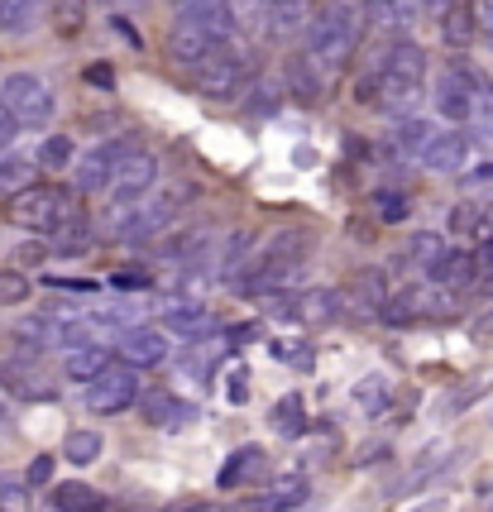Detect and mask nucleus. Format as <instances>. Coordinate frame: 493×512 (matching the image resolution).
Wrapping results in <instances>:
<instances>
[{
  "label": "nucleus",
  "mask_w": 493,
  "mask_h": 512,
  "mask_svg": "<svg viewBox=\"0 0 493 512\" xmlns=\"http://www.w3.org/2000/svg\"><path fill=\"white\" fill-rule=\"evenodd\" d=\"M359 29H364V5H359V0L321 5V15H316L312 29H307V58H312L321 72L345 67L359 44Z\"/></svg>",
  "instance_id": "nucleus-1"
},
{
  "label": "nucleus",
  "mask_w": 493,
  "mask_h": 512,
  "mask_svg": "<svg viewBox=\"0 0 493 512\" xmlns=\"http://www.w3.org/2000/svg\"><path fill=\"white\" fill-rule=\"evenodd\" d=\"M182 201L187 197H178V187H173V192H163V197L125 201V206H111L106 225H111L115 240H154V235H163V230L173 225V216H178Z\"/></svg>",
  "instance_id": "nucleus-2"
},
{
  "label": "nucleus",
  "mask_w": 493,
  "mask_h": 512,
  "mask_svg": "<svg viewBox=\"0 0 493 512\" xmlns=\"http://www.w3.org/2000/svg\"><path fill=\"white\" fill-rule=\"evenodd\" d=\"M422 82H426V53L412 39L388 48V63L379 72V101L388 111H403L422 96Z\"/></svg>",
  "instance_id": "nucleus-3"
},
{
  "label": "nucleus",
  "mask_w": 493,
  "mask_h": 512,
  "mask_svg": "<svg viewBox=\"0 0 493 512\" xmlns=\"http://www.w3.org/2000/svg\"><path fill=\"white\" fill-rule=\"evenodd\" d=\"M0 111L10 115L15 125H24V130H39V125L53 120V91L34 72H10L0 82Z\"/></svg>",
  "instance_id": "nucleus-4"
},
{
  "label": "nucleus",
  "mask_w": 493,
  "mask_h": 512,
  "mask_svg": "<svg viewBox=\"0 0 493 512\" xmlns=\"http://www.w3.org/2000/svg\"><path fill=\"white\" fill-rule=\"evenodd\" d=\"M15 335L29 350H68L72 355V350L91 345V326L82 316H29L15 326Z\"/></svg>",
  "instance_id": "nucleus-5"
},
{
  "label": "nucleus",
  "mask_w": 493,
  "mask_h": 512,
  "mask_svg": "<svg viewBox=\"0 0 493 512\" xmlns=\"http://www.w3.org/2000/svg\"><path fill=\"white\" fill-rule=\"evenodd\" d=\"M72 206H77V201H72L68 192H58V187H24L20 197H10V221L24 225V230L48 235Z\"/></svg>",
  "instance_id": "nucleus-6"
},
{
  "label": "nucleus",
  "mask_w": 493,
  "mask_h": 512,
  "mask_svg": "<svg viewBox=\"0 0 493 512\" xmlns=\"http://www.w3.org/2000/svg\"><path fill=\"white\" fill-rule=\"evenodd\" d=\"M216 48H221V34H216V29H211L206 20L178 15V24L168 29V58H173V63H182V67L206 63Z\"/></svg>",
  "instance_id": "nucleus-7"
},
{
  "label": "nucleus",
  "mask_w": 493,
  "mask_h": 512,
  "mask_svg": "<svg viewBox=\"0 0 493 512\" xmlns=\"http://www.w3.org/2000/svg\"><path fill=\"white\" fill-rule=\"evenodd\" d=\"M158 178V158L149 154V149H130V154L120 158V168H115V178H111V206H125V201H139V197H149V187H154Z\"/></svg>",
  "instance_id": "nucleus-8"
},
{
  "label": "nucleus",
  "mask_w": 493,
  "mask_h": 512,
  "mask_svg": "<svg viewBox=\"0 0 493 512\" xmlns=\"http://www.w3.org/2000/svg\"><path fill=\"white\" fill-rule=\"evenodd\" d=\"M135 144L130 139H111V144H96L87 149L82 158H72V168H77V192H106L115 178V168H120V158L130 154Z\"/></svg>",
  "instance_id": "nucleus-9"
},
{
  "label": "nucleus",
  "mask_w": 493,
  "mask_h": 512,
  "mask_svg": "<svg viewBox=\"0 0 493 512\" xmlns=\"http://www.w3.org/2000/svg\"><path fill=\"white\" fill-rule=\"evenodd\" d=\"M135 398H139V379L130 369H106L96 383H87V407L101 412V417H115V412L135 407Z\"/></svg>",
  "instance_id": "nucleus-10"
},
{
  "label": "nucleus",
  "mask_w": 493,
  "mask_h": 512,
  "mask_svg": "<svg viewBox=\"0 0 493 512\" xmlns=\"http://www.w3.org/2000/svg\"><path fill=\"white\" fill-rule=\"evenodd\" d=\"M484 72H474V67L455 63L446 67V77H441V87H436V111L455 120V125H465L470 120V96H474V82H479Z\"/></svg>",
  "instance_id": "nucleus-11"
},
{
  "label": "nucleus",
  "mask_w": 493,
  "mask_h": 512,
  "mask_svg": "<svg viewBox=\"0 0 493 512\" xmlns=\"http://www.w3.org/2000/svg\"><path fill=\"white\" fill-rule=\"evenodd\" d=\"M115 355L125 364H135V369H154V364L168 359V335L154 331V326H125L120 340H115Z\"/></svg>",
  "instance_id": "nucleus-12"
},
{
  "label": "nucleus",
  "mask_w": 493,
  "mask_h": 512,
  "mask_svg": "<svg viewBox=\"0 0 493 512\" xmlns=\"http://www.w3.org/2000/svg\"><path fill=\"white\" fill-rule=\"evenodd\" d=\"M278 307V316H297V321H331V316H340V292L336 288H307L297 292V297H283V302H273Z\"/></svg>",
  "instance_id": "nucleus-13"
},
{
  "label": "nucleus",
  "mask_w": 493,
  "mask_h": 512,
  "mask_svg": "<svg viewBox=\"0 0 493 512\" xmlns=\"http://www.w3.org/2000/svg\"><path fill=\"white\" fill-rule=\"evenodd\" d=\"M144 422L158 426V431H182V426L197 422V407L187 398H178V393H144Z\"/></svg>",
  "instance_id": "nucleus-14"
},
{
  "label": "nucleus",
  "mask_w": 493,
  "mask_h": 512,
  "mask_svg": "<svg viewBox=\"0 0 493 512\" xmlns=\"http://www.w3.org/2000/svg\"><path fill=\"white\" fill-rule=\"evenodd\" d=\"M422 273L431 278V283H436V288L455 292V288H470L479 268H474V254H470V249H441V254H436V259H431Z\"/></svg>",
  "instance_id": "nucleus-15"
},
{
  "label": "nucleus",
  "mask_w": 493,
  "mask_h": 512,
  "mask_svg": "<svg viewBox=\"0 0 493 512\" xmlns=\"http://www.w3.org/2000/svg\"><path fill=\"white\" fill-rule=\"evenodd\" d=\"M474 154L470 134L450 130V134H436L431 144L422 149V163L431 168V173H455V168H465V158Z\"/></svg>",
  "instance_id": "nucleus-16"
},
{
  "label": "nucleus",
  "mask_w": 493,
  "mask_h": 512,
  "mask_svg": "<svg viewBox=\"0 0 493 512\" xmlns=\"http://www.w3.org/2000/svg\"><path fill=\"white\" fill-rule=\"evenodd\" d=\"M307 498H312V484H307V479H278L273 489L249 498V512H297Z\"/></svg>",
  "instance_id": "nucleus-17"
},
{
  "label": "nucleus",
  "mask_w": 493,
  "mask_h": 512,
  "mask_svg": "<svg viewBox=\"0 0 493 512\" xmlns=\"http://www.w3.org/2000/svg\"><path fill=\"white\" fill-rule=\"evenodd\" d=\"M106 369H115V350H106V345H82V350H72L68 359H63V374H68L72 383H96Z\"/></svg>",
  "instance_id": "nucleus-18"
},
{
  "label": "nucleus",
  "mask_w": 493,
  "mask_h": 512,
  "mask_svg": "<svg viewBox=\"0 0 493 512\" xmlns=\"http://www.w3.org/2000/svg\"><path fill=\"white\" fill-rule=\"evenodd\" d=\"M163 331L182 335V340H202V335H211V312L202 302H173L163 312Z\"/></svg>",
  "instance_id": "nucleus-19"
},
{
  "label": "nucleus",
  "mask_w": 493,
  "mask_h": 512,
  "mask_svg": "<svg viewBox=\"0 0 493 512\" xmlns=\"http://www.w3.org/2000/svg\"><path fill=\"white\" fill-rule=\"evenodd\" d=\"M403 302H407V312H412V321H417V316H431V321H441V316H455V292L436 288V283L407 288Z\"/></svg>",
  "instance_id": "nucleus-20"
},
{
  "label": "nucleus",
  "mask_w": 493,
  "mask_h": 512,
  "mask_svg": "<svg viewBox=\"0 0 493 512\" xmlns=\"http://www.w3.org/2000/svg\"><path fill=\"white\" fill-rule=\"evenodd\" d=\"M245 77H249V67L240 63V58L221 53V58H216V63H211V67L202 72V77H197V87H202L206 96H230V91L240 87Z\"/></svg>",
  "instance_id": "nucleus-21"
},
{
  "label": "nucleus",
  "mask_w": 493,
  "mask_h": 512,
  "mask_svg": "<svg viewBox=\"0 0 493 512\" xmlns=\"http://www.w3.org/2000/svg\"><path fill=\"white\" fill-rule=\"evenodd\" d=\"M474 34H479V24H474V5L450 0L446 10H441V39H446L450 48H470Z\"/></svg>",
  "instance_id": "nucleus-22"
},
{
  "label": "nucleus",
  "mask_w": 493,
  "mask_h": 512,
  "mask_svg": "<svg viewBox=\"0 0 493 512\" xmlns=\"http://www.w3.org/2000/svg\"><path fill=\"white\" fill-rule=\"evenodd\" d=\"M48 503H53V512H101L106 498L91 489V484H82V479H68V484H53Z\"/></svg>",
  "instance_id": "nucleus-23"
},
{
  "label": "nucleus",
  "mask_w": 493,
  "mask_h": 512,
  "mask_svg": "<svg viewBox=\"0 0 493 512\" xmlns=\"http://www.w3.org/2000/svg\"><path fill=\"white\" fill-rule=\"evenodd\" d=\"M264 469V450L259 446H240V450H230V460H225V469L216 474V484L221 489H240V484H249L254 474Z\"/></svg>",
  "instance_id": "nucleus-24"
},
{
  "label": "nucleus",
  "mask_w": 493,
  "mask_h": 512,
  "mask_svg": "<svg viewBox=\"0 0 493 512\" xmlns=\"http://www.w3.org/2000/svg\"><path fill=\"white\" fill-rule=\"evenodd\" d=\"M307 249H312V235L307 230H278L264 240L259 249V259H278V264H302L307 259Z\"/></svg>",
  "instance_id": "nucleus-25"
},
{
  "label": "nucleus",
  "mask_w": 493,
  "mask_h": 512,
  "mask_svg": "<svg viewBox=\"0 0 493 512\" xmlns=\"http://www.w3.org/2000/svg\"><path fill=\"white\" fill-rule=\"evenodd\" d=\"M412 15H417L412 0H364V20L374 24V29H383V34H393V29L412 24Z\"/></svg>",
  "instance_id": "nucleus-26"
},
{
  "label": "nucleus",
  "mask_w": 493,
  "mask_h": 512,
  "mask_svg": "<svg viewBox=\"0 0 493 512\" xmlns=\"http://www.w3.org/2000/svg\"><path fill=\"white\" fill-rule=\"evenodd\" d=\"M455 455H460V450H431V455H422V460H417V469H412V474H403V479L393 484V493H417L422 484H431L436 474H446Z\"/></svg>",
  "instance_id": "nucleus-27"
},
{
  "label": "nucleus",
  "mask_w": 493,
  "mask_h": 512,
  "mask_svg": "<svg viewBox=\"0 0 493 512\" xmlns=\"http://www.w3.org/2000/svg\"><path fill=\"white\" fill-rule=\"evenodd\" d=\"M273 431L278 436H307V398L302 393H288V398L273 402Z\"/></svg>",
  "instance_id": "nucleus-28"
},
{
  "label": "nucleus",
  "mask_w": 493,
  "mask_h": 512,
  "mask_svg": "<svg viewBox=\"0 0 493 512\" xmlns=\"http://www.w3.org/2000/svg\"><path fill=\"white\" fill-rule=\"evenodd\" d=\"M221 10H225V24H230L235 34H254V29H264L269 0H221Z\"/></svg>",
  "instance_id": "nucleus-29"
},
{
  "label": "nucleus",
  "mask_w": 493,
  "mask_h": 512,
  "mask_svg": "<svg viewBox=\"0 0 493 512\" xmlns=\"http://www.w3.org/2000/svg\"><path fill=\"white\" fill-rule=\"evenodd\" d=\"M431 144V130H426V120H398L393 125V139H388V149L393 154H403V158H422V149Z\"/></svg>",
  "instance_id": "nucleus-30"
},
{
  "label": "nucleus",
  "mask_w": 493,
  "mask_h": 512,
  "mask_svg": "<svg viewBox=\"0 0 493 512\" xmlns=\"http://www.w3.org/2000/svg\"><path fill=\"white\" fill-rule=\"evenodd\" d=\"M48 235H53V249H58V254H82V249H87V216L72 206Z\"/></svg>",
  "instance_id": "nucleus-31"
},
{
  "label": "nucleus",
  "mask_w": 493,
  "mask_h": 512,
  "mask_svg": "<svg viewBox=\"0 0 493 512\" xmlns=\"http://www.w3.org/2000/svg\"><path fill=\"white\" fill-rule=\"evenodd\" d=\"M249 254H254V230H230L225 235V249H221V259H216V278H230V273H240V268L249 264Z\"/></svg>",
  "instance_id": "nucleus-32"
},
{
  "label": "nucleus",
  "mask_w": 493,
  "mask_h": 512,
  "mask_svg": "<svg viewBox=\"0 0 493 512\" xmlns=\"http://www.w3.org/2000/svg\"><path fill=\"white\" fill-rule=\"evenodd\" d=\"M101 446H106L101 431H87V426H82V431H68V436H63V460H68V465H91V460H101Z\"/></svg>",
  "instance_id": "nucleus-33"
},
{
  "label": "nucleus",
  "mask_w": 493,
  "mask_h": 512,
  "mask_svg": "<svg viewBox=\"0 0 493 512\" xmlns=\"http://www.w3.org/2000/svg\"><path fill=\"white\" fill-rule=\"evenodd\" d=\"M288 82H292V91H297L302 101H316V96H321V82H326V72L302 53V58H292L288 63Z\"/></svg>",
  "instance_id": "nucleus-34"
},
{
  "label": "nucleus",
  "mask_w": 493,
  "mask_h": 512,
  "mask_svg": "<svg viewBox=\"0 0 493 512\" xmlns=\"http://www.w3.org/2000/svg\"><path fill=\"white\" fill-rule=\"evenodd\" d=\"M39 24V0H5L0 5V29L5 34H29Z\"/></svg>",
  "instance_id": "nucleus-35"
},
{
  "label": "nucleus",
  "mask_w": 493,
  "mask_h": 512,
  "mask_svg": "<svg viewBox=\"0 0 493 512\" xmlns=\"http://www.w3.org/2000/svg\"><path fill=\"white\" fill-rule=\"evenodd\" d=\"M24 187H34V158H5L0 163V197H20Z\"/></svg>",
  "instance_id": "nucleus-36"
},
{
  "label": "nucleus",
  "mask_w": 493,
  "mask_h": 512,
  "mask_svg": "<svg viewBox=\"0 0 493 512\" xmlns=\"http://www.w3.org/2000/svg\"><path fill=\"white\" fill-rule=\"evenodd\" d=\"M470 125L484 139H493V82L489 77H479L474 82V96H470Z\"/></svg>",
  "instance_id": "nucleus-37"
},
{
  "label": "nucleus",
  "mask_w": 493,
  "mask_h": 512,
  "mask_svg": "<svg viewBox=\"0 0 493 512\" xmlns=\"http://www.w3.org/2000/svg\"><path fill=\"white\" fill-rule=\"evenodd\" d=\"M178 10L182 15H192V20H206L216 34H230V24H225V10H221V0H178Z\"/></svg>",
  "instance_id": "nucleus-38"
},
{
  "label": "nucleus",
  "mask_w": 493,
  "mask_h": 512,
  "mask_svg": "<svg viewBox=\"0 0 493 512\" xmlns=\"http://www.w3.org/2000/svg\"><path fill=\"white\" fill-rule=\"evenodd\" d=\"M450 235H484V206L479 201H460L450 211Z\"/></svg>",
  "instance_id": "nucleus-39"
},
{
  "label": "nucleus",
  "mask_w": 493,
  "mask_h": 512,
  "mask_svg": "<svg viewBox=\"0 0 493 512\" xmlns=\"http://www.w3.org/2000/svg\"><path fill=\"white\" fill-rule=\"evenodd\" d=\"M441 249H446V235H436V230H417V235L407 240V259L426 268L436 254H441Z\"/></svg>",
  "instance_id": "nucleus-40"
},
{
  "label": "nucleus",
  "mask_w": 493,
  "mask_h": 512,
  "mask_svg": "<svg viewBox=\"0 0 493 512\" xmlns=\"http://www.w3.org/2000/svg\"><path fill=\"white\" fill-rule=\"evenodd\" d=\"M273 359L283 364H297V369H316V355L307 340H273Z\"/></svg>",
  "instance_id": "nucleus-41"
},
{
  "label": "nucleus",
  "mask_w": 493,
  "mask_h": 512,
  "mask_svg": "<svg viewBox=\"0 0 493 512\" xmlns=\"http://www.w3.org/2000/svg\"><path fill=\"white\" fill-rule=\"evenodd\" d=\"M355 402L364 407V412H383L388 407V383L374 374V379H359L355 383Z\"/></svg>",
  "instance_id": "nucleus-42"
},
{
  "label": "nucleus",
  "mask_w": 493,
  "mask_h": 512,
  "mask_svg": "<svg viewBox=\"0 0 493 512\" xmlns=\"http://www.w3.org/2000/svg\"><path fill=\"white\" fill-rule=\"evenodd\" d=\"M72 154H77V149H72L68 134H53V139H44V149H39V163H44V168H68Z\"/></svg>",
  "instance_id": "nucleus-43"
},
{
  "label": "nucleus",
  "mask_w": 493,
  "mask_h": 512,
  "mask_svg": "<svg viewBox=\"0 0 493 512\" xmlns=\"http://www.w3.org/2000/svg\"><path fill=\"white\" fill-rule=\"evenodd\" d=\"M269 15L278 34H292L302 24V0H269Z\"/></svg>",
  "instance_id": "nucleus-44"
},
{
  "label": "nucleus",
  "mask_w": 493,
  "mask_h": 512,
  "mask_svg": "<svg viewBox=\"0 0 493 512\" xmlns=\"http://www.w3.org/2000/svg\"><path fill=\"white\" fill-rule=\"evenodd\" d=\"M29 297V278L24 273H0V307H15Z\"/></svg>",
  "instance_id": "nucleus-45"
},
{
  "label": "nucleus",
  "mask_w": 493,
  "mask_h": 512,
  "mask_svg": "<svg viewBox=\"0 0 493 512\" xmlns=\"http://www.w3.org/2000/svg\"><path fill=\"white\" fill-rule=\"evenodd\" d=\"M24 484H53V455H34L24 469Z\"/></svg>",
  "instance_id": "nucleus-46"
},
{
  "label": "nucleus",
  "mask_w": 493,
  "mask_h": 512,
  "mask_svg": "<svg viewBox=\"0 0 493 512\" xmlns=\"http://www.w3.org/2000/svg\"><path fill=\"white\" fill-rule=\"evenodd\" d=\"M379 216H383V221H403V216H407V197H403V192H383V197H379Z\"/></svg>",
  "instance_id": "nucleus-47"
},
{
  "label": "nucleus",
  "mask_w": 493,
  "mask_h": 512,
  "mask_svg": "<svg viewBox=\"0 0 493 512\" xmlns=\"http://www.w3.org/2000/svg\"><path fill=\"white\" fill-rule=\"evenodd\" d=\"M225 398L235 402V407H245V402H249V379H245V369H230V383H225Z\"/></svg>",
  "instance_id": "nucleus-48"
},
{
  "label": "nucleus",
  "mask_w": 493,
  "mask_h": 512,
  "mask_svg": "<svg viewBox=\"0 0 493 512\" xmlns=\"http://www.w3.org/2000/svg\"><path fill=\"white\" fill-rule=\"evenodd\" d=\"M82 77H87V87H101V91L115 87V67H111V63H91Z\"/></svg>",
  "instance_id": "nucleus-49"
},
{
  "label": "nucleus",
  "mask_w": 493,
  "mask_h": 512,
  "mask_svg": "<svg viewBox=\"0 0 493 512\" xmlns=\"http://www.w3.org/2000/svg\"><path fill=\"white\" fill-rule=\"evenodd\" d=\"M58 24L72 34V29L82 24V0H58Z\"/></svg>",
  "instance_id": "nucleus-50"
},
{
  "label": "nucleus",
  "mask_w": 493,
  "mask_h": 512,
  "mask_svg": "<svg viewBox=\"0 0 493 512\" xmlns=\"http://www.w3.org/2000/svg\"><path fill=\"white\" fill-rule=\"evenodd\" d=\"M111 283L115 288H149V273H144V268H120Z\"/></svg>",
  "instance_id": "nucleus-51"
},
{
  "label": "nucleus",
  "mask_w": 493,
  "mask_h": 512,
  "mask_svg": "<svg viewBox=\"0 0 493 512\" xmlns=\"http://www.w3.org/2000/svg\"><path fill=\"white\" fill-rule=\"evenodd\" d=\"M474 268H479V273H493V235H479V249H474Z\"/></svg>",
  "instance_id": "nucleus-52"
},
{
  "label": "nucleus",
  "mask_w": 493,
  "mask_h": 512,
  "mask_svg": "<svg viewBox=\"0 0 493 512\" xmlns=\"http://www.w3.org/2000/svg\"><path fill=\"white\" fill-rule=\"evenodd\" d=\"M249 340H259V326H254V321H245V326H230V331H225V345H249Z\"/></svg>",
  "instance_id": "nucleus-53"
},
{
  "label": "nucleus",
  "mask_w": 493,
  "mask_h": 512,
  "mask_svg": "<svg viewBox=\"0 0 493 512\" xmlns=\"http://www.w3.org/2000/svg\"><path fill=\"white\" fill-rule=\"evenodd\" d=\"M24 498V479H10V474H0V503H20Z\"/></svg>",
  "instance_id": "nucleus-54"
},
{
  "label": "nucleus",
  "mask_w": 493,
  "mask_h": 512,
  "mask_svg": "<svg viewBox=\"0 0 493 512\" xmlns=\"http://www.w3.org/2000/svg\"><path fill=\"white\" fill-rule=\"evenodd\" d=\"M474 24H479V29H484V34L493 39V0H479V10H474Z\"/></svg>",
  "instance_id": "nucleus-55"
},
{
  "label": "nucleus",
  "mask_w": 493,
  "mask_h": 512,
  "mask_svg": "<svg viewBox=\"0 0 493 512\" xmlns=\"http://www.w3.org/2000/svg\"><path fill=\"white\" fill-rule=\"evenodd\" d=\"M484 182H493V163H479V168L465 173V187H484Z\"/></svg>",
  "instance_id": "nucleus-56"
},
{
  "label": "nucleus",
  "mask_w": 493,
  "mask_h": 512,
  "mask_svg": "<svg viewBox=\"0 0 493 512\" xmlns=\"http://www.w3.org/2000/svg\"><path fill=\"white\" fill-rule=\"evenodd\" d=\"M115 24V34H120V39H130V48H144V39H139V29L130 20H111Z\"/></svg>",
  "instance_id": "nucleus-57"
},
{
  "label": "nucleus",
  "mask_w": 493,
  "mask_h": 512,
  "mask_svg": "<svg viewBox=\"0 0 493 512\" xmlns=\"http://www.w3.org/2000/svg\"><path fill=\"white\" fill-rule=\"evenodd\" d=\"M15 134H20V125H15V120H10V115L0 111V149H5V144H10V139H15Z\"/></svg>",
  "instance_id": "nucleus-58"
},
{
  "label": "nucleus",
  "mask_w": 493,
  "mask_h": 512,
  "mask_svg": "<svg viewBox=\"0 0 493 512\" xmlns=\"http://www.w3.org/2000/svg\"><path fill=\"white\" fill-rule=\"evenodd\" d=\"M44 259V245H29V249H20V264H39Z\"/></svg>",
  "instance_id": "nucleus-59"
},
{
  "label": "nucleus",
  "mask_w": 493,
  "mask_h": 512,
  "mask_svg": "<svg viewBox=\"0 0 493 512\" xmlns=\"http://www.w3.org/2000/svg\"><path fill=\"white\" fill-rule=\"evenodd\" d=\"M446 5H450V0H422V10H426V15H441Z\"/></svg>",
  "instance_id": "nucleus-60"
},
{
  "label": "nucleus",
  "mask_w": 493,
  "mask_h": 512,
  "mask_svg": "<svg viewBox=\"0 0 493 512\" xmlns=\"http://www.w3.org/2000/svg\"><path fill=\"white\" fill-rule=\"evenodd\" d=\"M407 512H446V503H417V508H407Z\"/></svg>",
  "instance_id": "nucleus-61"
},
{
  "label": "nucleus",
  "mask_w": 493,
  "mask_h": 512,
  "mask_svg": "<svg viewBox=\"0 0 493 512\" xmlns=\"http://www.w3.org/2000/svg\"><path fill=\"white\" fill-rule=\"evenodd\" d=\"M326 5H336V0H326Z\"/></svg>",
  "instance_id": "nucleus-62"
},
{
  "label": "nucleus",
  "mask_w": 493,
  "mask_h": 512,
  "mask_svg": "<svg viewBox=\"0 0 493 512\" xmlns=\"http://www.w3.org/2000/svg\"><path fill=\"white\" fill-rule=\"evenodd\" d=\"M0 5H5V0H0Z\"/></svg>",
  "instance_id": "nucleus-63"
}]
</instances>
